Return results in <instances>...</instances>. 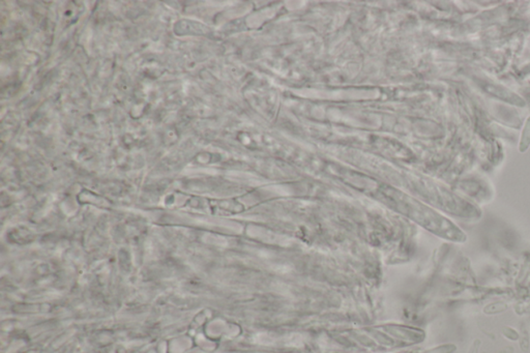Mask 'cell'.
I'll use <instances>...</instances> for the list:
<instances>
[{
	"label": "cell",
	"instance_id": "cell-1",
	"mask_svg": "<svg viewBox=\"0 0 530 353\" xmlns=\"http://www.w3.org/2000/svg\"><path fill=\"white\" fill-rule=\"evenodd\" d=\"M479 347H480V341L476 339V340L473 342V344L471 345V347H470V349H469L468 353H478V349H479Z\"/></svg>",
	"mask_w": 530,
	"mask_h": 353
}]
</instances>
